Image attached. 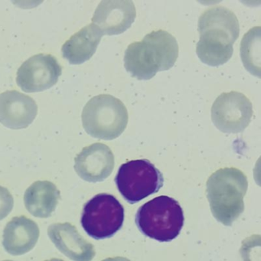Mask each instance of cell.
Instances as JSON below:
<instances>
[{
    "instance_id": "cell-4",
    "label": "cell",
    "mask_w": 261,
    "mask_h": 261,
    "mask_svg": "<svg viewBox=\"0 0 261 261\" xmlns=\"http://www.w3.org/2000/svg\"><path fill=\"white\" fill-rule=\"evenodd\" d=\"M128 119L124 103L110 94L92 97L85 105L82 114V124L87 134L105 140L120 137L127 126Z\"/></svg>"
},
{
    "instance_id": "cell-15",
    "label": "cell",
    "mask_w": 261,
    "mask_h": 261,
    "mask_svg": "<svg viewBox=\"0 0 261 261\" xmlns=\"http://www.w3.org/2000/svg\"><path fill=\"white\" fill-rule=\"evenodd\" d=\"M103 36L97 25L89 24L62 45V56L71 65L85 63L94 56Z\"/></svg>"
},
{
    "instance_id": "cell-19",
    "label": "cell",
    "mask_w": 261,
    "mask_h": 261,
    "mask_svg": "<svg viewBox=\"0 0 261 261\" xmlns=\"http://www.w3.org/2000/svg\"><path fill=\"white\" fill-rule=\"evenodd\" d=\"M14 207L13 195L7 188L0 186V221L7 218Z\"/></svg>"
},
{
    "instance_id": "cell-5",
    "label": "cell",
    "mask_w": 261,
    "mask_h": 261,
    "mask_svg": "<svg viewBox=\"0 0 261 261\" xmlns=\"http://www.w3.org/2000/svg\"><path fill=\"white\" fill-rule=\"evenodd\" d=\"M115 183L123 198L133 204L157 193L163 186L164 178L149 160L143 159L121 165Z\"/></svg>"
},
{
    "instance_id": "cell-14",
    "label": "cell",
    "mask_w": 261,
    "mask_h": 261,
    "mask_svg": "<svg viewBox=\"0 0 261 261\" xmlns=\"http://www.w3.org/2000/svg\"><path fill=\"white\" fill-rule=\"evenodd\" d=\"M199 33H209L234 43L240 34V25L236 15L224 7H215L205 10L198 19Z\"/></svg>"
},
{
    "instance_id": "cell-17",
    "label": "cell",
    "mask_w": 261,
    "mask_h": 261,
    "mask_svg": "<svg viewBox=\"0 0 261 261\" xmlns=\"http://www.w3.org/2000/svg\"><path fill=\"white\" fill-rule=\"evenodd\" d=\"M260 27H253L244 35L240 48L244 68L257 77H260Z\"/></svg>"
},
{
    "instance_id": "cell-21",
    "label": "cell",
    "mask_w": 261,
    "mask_h": 261,
    "mask_svg": "<svg viewBox=\"0 0 261 261\" xmlns=\"http://www.w3.org/2000/svg\"><path fill=\"white\" fill-rule=\"evenodd\" d=\"M45 261H65L63 259H58V258H53V259H47Z\"/></svg>"
},
{
    "instance_id": "cell-6",
    "label": "cell",
    "mask_w": 261,
    "mask_h": 261,
    "mask_svg": "<svg viewBox=\"0 0 261 261\" xmlns=\"http://www.w3.org/2000/svg\"><path fill=\"white\" fill-rule=\"evenodd\" d=\"M124 221V208L120 201L107 193H100L88 201L82 211L81 224L95 240L112 238Z\"/></svg>"
},
{
    "instance_id": "cell-7",
    "label": "cell",
    "mask_w": 261,
    "mask_h": 261,
    "mask_svg": "<svg viewBox=\"0 0 261 261\" xmlns=\"http://www.w3.org/2000/svg\"><path fill=\"white\" fill-rule=\"evenodd\" d=\"M252 117V103L242 93H222L212 105V122L225 134L243 132L250 124Z\"/></svg>"
},
{
    "instance_id": "cell-11",
    "label": "cell",
    "mask_w": 261,
    "mask_h": 261,
    "mask_svg": "<svg viewBox=\"0 0 261 261\" xmlns=\"http://www.w3.org/2000/svg\"><path fill=\"white\" fill-rule=\"evenodd\" d=\"M38 114L34 99L17 91L0 94V123L13 129H25L33 123Z\"/></svg>"
},
{
    "instance_id": "cell-9",
    "label": "cell",
    "mask_w": 261,
    "mask_h": 261,
    "mask_svg": "<svg viewBox=\"0 0 261 261\" xmlns=\"http://www.w3.org/2000/svg\"><path fill=\"white\" fill-rule=\"evenodd\" d=\"M137 16L135 5L130 0H103L97 6L92 18L103 36L122 34L130 28Z\"/></svg>"
},
{
    "instance_id": "cell-2",
    "label": "cell",
    "mask_w": 261,
    "mask_h": 261,
    "mask_svg": "<svg viewBox=\"0 0 261 261\" xmlns=\"http://www.w3.org/2000/svg\"><path fill=\"white\" fill-rule=\"evenodd\" d=\"M206 186L214 217L224 225H232L244 210L247 176L236 168H224L214 172Z\"/></svg>"
},
{
    "instance_id": "cell-12",
    "label": "cell",
    "mask_w": 261,
    "mask_h": 261,
    "mask_svg": "<svg viewBox=\"0 0 261 261\" xmlns=\"http://www.w3.org/2000/svg\"><path fill=\"white\" fill-rule=\"evenodd\" d=\"M48 235L58 250L73 261H91L95 256L94 245L68 222L56 223L48 228Z\"/></svg>"
},
{
    "instance_id": "cell-16",
    "label": "cell",
    "mask_w": 261,
    "mask_h": 261,
    "mask_svg": "<svg viewBox=\"0 0 261 261\" xmlns=\"http://www.w3.org/2000/svg\"><path fill=\"white\" fill-rule=\"evenodd\" d=\"M60 198V191L54 183L36 181L25 191L24 203L33 216L48 218L56 211Z\"/></svg>"
},
{
    "instance_id": "cell-20",
    "label": "cell",
    "mask_w": 261,
    "mask_h": 261,
    "mask_svg": "<svg viewBox=\"0 0 261 261\" xmlns=\"http://www.w3.org/2000/svg\"><path fill=\"white\" fill-rule=\"evenodd\" d=\"M102 261H130L127 258L122 257V256H116V257L107 258Z\"/></svg>"
},
{
    "instance_id": "cell-3",
    "label": "cell",
    "mask_w": 261,
    "mask_h": 261,
    "mask_svg": "<svg viewBox=\"0 0 261 261\" xmlns=\"http://www.w3.org/2000/svg\"><path fill=\"white\" fill-rule=\"evenodd\" d=\"M135 221L143 234L160 242H169L181 232L184 213L176 200L160 195L138 209Z\"/></svg>"
},
{
    "instance_id": "cell-13",
    "label": "cell",
    "mask_w": 261,
    "mask_h": 261,
    "mask_svg": "<svg viewBox=\"0 0 261 261\" xmlns=\"http://www.w3.org/2000/svg\"><path fill=\"white\" fill-rule=\"evenodd\" d=\"M40 235L39 226L22 215L9 221L4 230L3 245L7 253L20 256L34 248Z\"/></svg>"
},
{
    "instance_id": "cell-1",
    "label": "cell",
    "mask_w": 261,
    "mask_h": 261,
    "mask_svg": "<svg viewBox=\"0 0 261 261\" xmlns=\"http://www.w3.org/2000/svg\"><path fill=\"white\" fill-rule=\"evenodd\" d=\"M178 57L176 39L164 30L151 32L125 51L124 67L138 80H150L159 71H167Z\"/></svg>"
},
{
    "instance_id": "cell-10",
    "label": "cell",
    "mask_w": 261,
    "mask_h": 261,
    "mask_svg": "<svg viewBox=\"0 0 261 261\" xmlns=\"http://www.w3.org/2000/svg\"><path fill=\"white\" fill-rule=\"evenodd\" d=\"M114 155L109 146L96 143L86 146L74 159V170L82 179L100 182L112 173Z\"/></svg>"
},
{
    "instance_id": "cell-22",
    "label": "cell",
    "mask_w": 261,
    "mask_h": 261,
    "mask_svg": "<svg viewBox=\"0 0 261 261\" xmlns=\"http://www.w3.org/2000/svg\"><path fill=\"white\" fill-rule=\"evenodd\" d=\"M4 261H13V260H9V259H8V260H4Z\"/></svg>"
},
{
    "instance_id": "cell-8",
    "label": "cell",
    "mask_w": 261,
    "mask_h": 261,
    "mask_svg": "<svg viewBox=\"0 0 261 261\" xmlns=\"http://www.w3.org/2000/svg\"><path fill=\"white\" fill-rule=\"evenodd\" d=\"M62 73V67L54 56L38 54L18 69L16 83L25 92H41L56 85Z\"/></svg>"
},
{
    "instance_id": "cell-18",
    "label": "cell",
    "mask_w": 261,
    "mask_h": 261,
    "mask_svg": "<svg viewBox=\"0 0 261 261\" xmlns=\"http://www.w3.org/2000/svg\"><path fill=\"white\" fill-rule=\"evenodd\" d=\"M196 53L203 63L212 67L224 65L233 56V45L215 42L200 37L196 45Z\"/></svg>"
}]
</instances>
